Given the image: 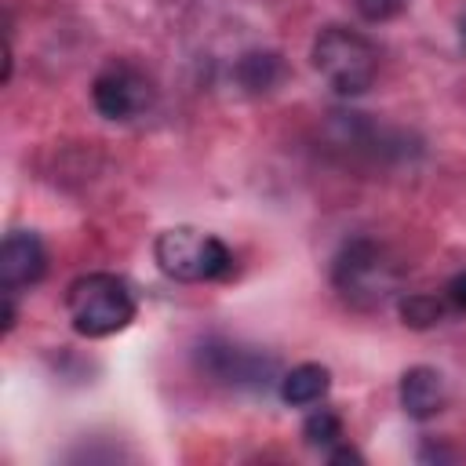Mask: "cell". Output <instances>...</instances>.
Here are the masks:
<instances>
[{"mask_svg": "<svg viewBox=\"0 0 466 466\" xmlns=\"http://www.w3.org/2000/svg\"><path fill=\"white\" fill-rule=\"evenodd\" d=\"M302 441L309 444V448H317V451H331L335 444H342L346 441V430H342V419L331 411V408H313L309 415H306V422H302Z\"/></svg>", "mask_w": 466, "mask_h": 466, "instance_id": "cell-11", "label": "cell"}, {"mask_svg": "<svg viewBox=\"0 0 466 466\" xmlns=\"http://www.w3.org/2000/svg\"><path fill=\"white\" fill-rule=\"evenodd\" d=\"M328 462H364V455H360L353 444L342 441V444H335V448L328 451Z\"/></svg>", "mask_w": 466, "mask_h": 466, "instance_id": "cell-15", "label": "cell"}, {"mask_svg": "<svg viewBox=\"0 0 466 466\" xmlns=\"http://www.w3.org/2000/svg\"><path fill=\"white\" fill-rule=\"evenodd\" d=\"M448 404V386L441 379L437 368H426V364H415L400 375V408L408 411V419H433L441 408Z\"/></svg>", "mask_w": 466, "mask_h": 466, "instance_id": "cell-8", "label": "cell"}, {"mask_svg": "<svg viewBox=\"0 0 466 466\" xmlns=\"http://www.w3.org/2000/svg\"><path fill=\"white\" fill-rule=\"evenodd\" d=\"M47 273V248L33 229H11L0 244V288L22 291L44 280Z\"/></svg>", "mask_w": 466, "mask_h": 466, "instance_id": "cell-6", "label": "cell"}, {"mask_svg": "<svg viewBox=\"0 0 466 466\" xmlns=\"http://www.w3.org/2000/svg\"><path fill=\"white\" fill-rule=\"evenodd\" d=\"M331 284L335 291L360 309H375L400 288V266L390 258V251L368 237L350 240L335 262H331Z\"/></svg>", "mask_w": 466, "mask_h": 466, "instance_id": "cell-2", "label": "cell"}, {"mask_svg": "<svg viewBox=\"0 0 466 466\" xmlns=\"http://www.w3.org/2000/svg\"><path fill=\"white\" fill-rule=\"evenodd\" d=\"M331 390V371L324 364H295L291 371L280 375V400L291 404V408H309V404H320Z\"/></svg>", "mask_w": 466, "mask_h": 466, "instance_id": "cell-9", "label": "cell"}, {"mask_svg": "<svg viewBox=\"0 0 466 466\" xmlns=\"http://www.w3.org/2000/svg\"><path fill=\"white\" fill-rule=\"evenodd\" d=\"M441 317H444V302H441L437 295L415 291V295L400 299V320H404L408 328H433Z\"/></svg>", "mask_w": 466, "mask_h": 466, "instance_id": "cell-12", "label": "cell"}, {"mask_svg": "<svg viewBox=\"0 0 466 466\" xmlns=\"http://www.w3.org/2000/svg\"><path fill=\"white\" fill-rule=\"evenodd\" d=\"M91 102L106 120L124 124V120L142 116L153 106V84L138 66L113 58L109 66L98 69V76L91 84Z\"/></svg>", "mask_w": 466, "mask_h": 466, "instance_id": "cell-5", "label": "cell"}, {"mask_svg": "<svg viewBox=\"0 0 466 466\" xmlns=\"http://www.w3.org/2000/svg\"><path fill=\"white\" fill-rule=\"evenodd\" d=\"M135 291L116 273H84L66 291V313L73 331L84 339H106L135 320Z\"/></svg>", "mask_w": 466, "mask_h": 466, "instance_id": "cell-1", "label": "cell"}, {"mask_svg": "<svg viewBox=\"0 0 466 466\" xmlns=\"http://www.w3.org/2000/svg\"><path fill=\"white\" fill-rule=\"evenodd\" d=\"M204 368L229 382V386H266L277 371L273 357H262L258 350L233 346V342H208L204 346Z\"/></svg>", "mask_w": 466, "mask_h": 466, "instance_id": "cell-7", "label": "cell"}, {"mask_svg": "<svg viewBox=\"0 0 466 466\" xmlns=\"http://www.w3.org/2000/svg\"><path fill=\"white\" fill-rule=\"evenodd\" d=\"M313 69L328 80L335 95H364L375 84L379 73V51L375 44L346 25H324L313 40Z\"/></svg>", "mask_w": 466, "mask_h": 466, "instance_id": "cell-3", "label": "cell"}, {"mask_svg": "<svg viewBox=\"0 0 466 466\" xmlns=\"http://www.w3.org/2000/svg\"><path fill=\"white\" fill-rule=\"evenodd\" d=\"M280 76H284V62H280V55H273V51H248V55L237 62V80H240L248 91H269Z\"/></svg>", "mask_w": 466, "mask_h": 466, "instance_id": "cell-10", "label": "cell"}, {"mask_svg": "<svg viewBox=\"0 0 466 466\" xmlns=\"http://www.w3.org/2000/svg\"><path fill=\"white\" fill-rule=\"evenodd\" d=\"M408 0H357V11L368 18V22H390L404 11Z\"/></svg>", "mask_w": 466, "mask_h": 466, "instance_id": "cell-13", "label": "cell"}, {"mask_svg": "<svg viewBox=\"0 0 466 466\" xmlns=\"http://www.w3.org/2000/svg\"><path fill=\"white\" fill-rule=\"evenodd\" d=\"M444 295H448V302H451L455 309H462V313H466V269H459V273L448 280Z\"/></svg>", "mask_w": 466, "mask_h": 466, "instance_id": "cell-14", "label": "cell"}, {"mask_svg": "<svg viewBox=\"0 0 466 466\" xmlns=\"http://www.w3.org/2000/svg\"><path fill=\"white\" fill-rule=\"evenodd\" d=\"M153 258L160 266V273H167L171 280L182 284H200V280H222L233 273V251L193 226H175L164 229L153 244Z\"/></svg>", "mask_w": 466, "mask_h": 466, "instance_id": "cell-4", "label": "cell"}, {"mask_svg": "<svg viewBox=\"0 0 466 466\" xmlns=\"http://www.w3.org/2000/svg\"><path fill=\"white\" fill-rule=\"evenodd\" d=\"M462 44H466V18H462Z\"/></svg>", "mask_w": 466, "mask_h": 466, "instance_id": "cell-16", "label": "cell"}]
</instances>
